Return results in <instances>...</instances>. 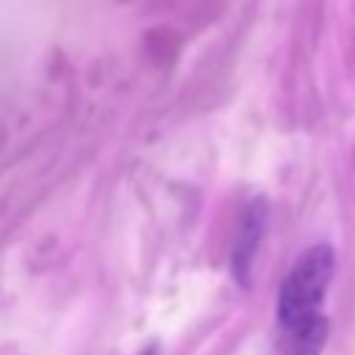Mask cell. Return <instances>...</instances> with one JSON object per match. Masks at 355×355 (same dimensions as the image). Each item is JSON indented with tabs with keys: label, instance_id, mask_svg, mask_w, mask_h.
<instances>
[{
	"label": "cell",
	"instance_id": "3957f363",
	"mask_svg": "<svg viewBox=\"0 0 355 355\" xmlns=\"http://www.w3.org/2000/svg\"><path fill=\"white\" fill-rule=\"evenodd\" d=\"M139 355H158V347H147V349H141Z\"/></svg>",
	"mask_w": 355,
	"mask_h": 355
},
{
	"label": "cell",
	"instance_id": "6da1fadb",
	"mask_svg": "<svg viewBox=\"0 0 355 355\" xmlns=\"http://www.w3.org/2000/svg\"><path fill=\"white\" fill-rule=\"evenodd\" d=\"M333 266L336 255L330 244H313L297 258L277 294V327L322 316V302L333 280Z\"/></svg>",
	"mask_w": 355,
	"mask_h": 355
},
{
	"label": "cell",
	"instance_id": "7a4b0ae2",
	"mask_svg": "<svg viewBox=\"0 0 355 355\" xmlns=\"http://www.w3.org/2000/svg\"><path fill=\"white\" fill-rule=\"evenodd\" d=\"M266 219H269V208H266V200H255L244 219H241V227L236 233V241H233V255H230V269H233V277L247 286L250 283V269H252V261H255V252L261 247V239H263V230H266Z\"/></svg>",
	"mask_w": 355,
	"mask_h": 355
}]
</instances>
